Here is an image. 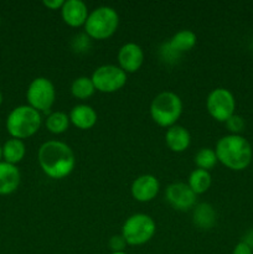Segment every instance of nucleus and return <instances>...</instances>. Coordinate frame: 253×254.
Segmentation results:
<instances>
[{
	"mask_svg": "<svg viewBox=\"0 0 253 254\" xmlns=\"http://www.w3.org/2000/svg\"><path fill=\"white\" fill-rule=\"evenodd\" d=\"M40 168L49 178L61 180L76 166V156L71 146L60 140L45 141L37 153Z\"/></svg>",
	"mask_w": 253,
	"mask_h": 254,
	"instance_id": "1",
	"label": "nucleus"
},
{
	"mask_svg": "<svg viewBox=\"0 0 253 254\" xmlns=\"http://www.w3.org/2000/svg\"><path fill=\"white\" fill-rule=\"evenodd\" d=\"M216 156L222 165L233 171H242L250 166L253 151L250 141L236 134L222 136L216 144Z\"/></svg>",
	"mask_w": 253,
	"mask_h": 254,
	"instance_id": "2",
	"label": "nucleus"
},
{
	"mask_svg": "<svg viewBox=\"0 0 253 254\" xmlns=\"http://www.w3.org/2000/svg\"><path fill=\"white\" fill-rule=\"evenodd\" d=\"M181 113H183V101L174 92H161L151 101V119L163 128H170L175 126L181 117Z\"/></svg>",
	"mask_w": 253,
	"mask_h": 254,
	"instance_id": "3",
	"label": "nucleus"
},
{
	"mask_svg": "<svg viewBox=\"0 0 253 254\" xmlns=\"http://www.w3.org/2000/svg\"><path fill=\"white\" fill-rule=\"evenodd\" d=\"M41 127V114L30 106H19L10 112L6 129L15 139H26L34 135Z\"/></svg>",
	"mask_w": 253,
	"mask_h": 254,
	"instance_id": "4",
	"label": "nucleus"
},
{
	"mask_svg": "<svg viewBox=\"0 0 253 254\" xmlns=\"http://www.w3.org/2000/svg\"><path fill=\"white\" fill-rule=\"evenodd\" d=\"M119 15L111 6H98L89 12L84 24L87 36L94 40H106L117 31Z\"/></svg>",
	"mask_w": 253,
	"mask_h": 254,
	"instance_id": "5",
	"label": "nucleus"
},
{
	"mask_svg": "<svg viewBox=\"0 0 253 254\" xmlns=\"http://www.w3.org/2000/svg\"><path fill=\"white\" fill-rule=\"evenodd\" d=\"M155 221L145 213H134L126 220L122 227V237L126 245L141 246L155 235Z\"/></svg>",
	"mask_w": 253,
	"mask_h": 254,
	"instance_id": "6",
	"label": "nucleus"
},
{
	"mask_svg": "<svg viewBox=\"0 0 253 254\" xmlns=\"http://www.w3.org/2000/svg\"><path fill=\"white\" fill-rule=\"evenodd\" d=\"M29 106L37 112L46 113L52 108L56 99V89L54 83L46 77H36L29 84L26 92Z\"/></svg>",
	"mask_w": 253,
	"mask_h": 254,
	"instance_id": "7",
	"label": "nucleus"
},
{
	"mask_svg": "<svg viewBox=\"0 0 253 254\" xmlns=\"http://www.w3.org/2000/svg\"><path fill=\"white\" fill-rule=\"evenodd\" d=\"M206 108L215 121L226 123L235 114V96L230 89L223 87L212 89L206 99Z\"/></svg>",
	"mask_w": 253,
	"mask_h": 254,
	"instance_id": "8",
	"label": "nucleus"
},
{
	"mask_svg": "<svg viewBox=\"0 0 253 254\" xmlns=\"http://www.w3.org/2000/svg\"><path fill=\"white\" fill-rule=\"evenodd\" d=\"M92 82L96 91L102 93H114L123 88L126 83V73L116 64H103L94 69Z\"/></svg>",
	"mask_w": 253,
	"mask_h": 254,
	"instance_id": "9",
	"label": "nucleus"
},
{
	"mask_svg": "<svg viewBox=\"0 0 253 254\" xmlns=\"http://www.w3.org/2000/svg\"><path fill=\"white\" fill-rule=\"evenodd\" d=\"M166 201L179 211H188L196 203V193L185 183H174L165 191Z\"/></svg>",
	"mask_w": 253,
	"mask_h": 254,
	"instance_id": "10",
	"label": "nucleus"
},
{
	"mask_svg": "<svg viewBox=\"0 0 253 254\" xmlns=\"http://www.w3.org/2000/svg\"><path fill=\"white\" fill-rule=\"evenodd\" d=\"M160 190V183L150 174L138 176L131 184V196L139 202H149L154 200Z\"/></svg>",
	"mask_w": 253,
	"mask_h": 254,
	"instance_id": "11",
	"label": "nucleus"
},
{
	"mask_svg": "<svg viewBox=\"0 0 253 254\" xmlns=\"http://www.w3.org/2000/svg\"><path fill=\"white\" fill-rule=\"evenodd\" d=\"M144 62V52L135 42L124 44L119 49L118 64L126 73H134L141 67Z\"/></svg>",
	"mask_w": 253,
	"mask_h": 254,
	"instance_id": "12",
	"label": "nucleus"
},
{
	"mask_svg": "<svg viewBox=\"0 0 253 254\" xmlns=\"http://www.w3.org/2000/svg\"><path fill=\"white\" fill-rule=\"evenodd\" d=\"M89 11L82 0H67L61 7V16L68 26L78 27L86 24Z\"/></svg>",
	"mask_w": 253,
	"mask_h": 254,
	"instance_id": "13",
	"label": "nucleus"
},
{
	"mask_svg": "<svg viewBox=\"0 0 253 254\" xmlns=\"http://www.w3.org/2000/svg\"><path fill=\"white\" fill-rule=\"evenodd\" d=\"M69 122L82 130H87L96 126L97 112L88 104H77L71 109L68 114Z\"/></svg>",
	"mask_w": 253,
	"mask_h": 254,
	"instance_id": "14",
	"label": "nucleus"
},
{
	"mask_svg": "<svg viewBox=\"0 0 253 254\" xmlns=\"http://www.w3.org/2000/svg\"><path fill=\"white\" fill-rule=\"evenodd\" d=\"M166 145L169 146L171 151L175 153H183L190 146L191 135L186 128L183 126H175L168 128L165 133Z\"/></svg>",
	"mask_w": 253,
	"mask_h": 254,
	"instance_id": "15",
	"label": "nucleus"
},
{
	"mask_svg": "<svg viewBox=\"0 0 253 254\" xmlns=\"http://www.w3.org/2000/svg\"><path fill=\"white\" fill-rule=\"evenodd\" d=\"M196 42H197V37L195 32L191 30H180L174 34L173 37L168 42H165V45L174 55L180 57L181 54L192 50Z\"/></svg>",
	"mask_w": 253,
	"mask_h": 254,
	"instance_id": "16",
	"label": "nucleus"
},
{
	"mask_svg": "<svg viewBox=\"0 0 253 254\" xmlns=\"http://www.w3.org/2000/svg\"><path fill=\"white\" fill-rule=\"evenodd\" d=\"M20 171L12 164L0 163V195L14 192L20 185Z\"/></svg>",
	"mask_w": 253,
	"mask_h": 254,
	"instance_id": "17",
	"label": "nucleus"
},
{
	"mask_svg": "<svg viewBox=\"0 0 253 254\" xmlns=\"http://www.w3.org/2000/svg\"><path fill=\"white\" fill-rule=\"evenodd\" d=\"M217 220V213L215 208L210 203H200V205L193 207L192 221L193 225L197 226L201 230H210L216 225Z\"/></svg>",
	"mask_w": 253,
	"mask_h": 254,
	"instance_id": "18",
	"label": "nucleus"
},
{
	"mask_svg": "<svg viewBox=\"0 0 253 254\" xmlns=\"http://www.w3.org/2000/svg\"><path fill=\"white\" fill-rule=\"evenodd\" d=\"M26 149H25V144L20 139H10L2 146V156H4L5 161L9 164L20 163L24 159Z\"/></svg>",
	"mask_w": 253,
	"mask_h": 254,
	"instance_id": "19",
	"label": "nucleus"
},
{
	"mask_svg": "<svg viewBox=\"0 0 253 254\" xmlns=\"http://www.w3.org/2000/svg\"><path fill=\"white\" fill-rule=\"evenodd\" d=\"M188 185L196 195L205 193L211 186V175L208 171L202 169H195L189 176Z\"/></svg>",
	"mask_w": 253,
	"mask_h": 254,
	"instance_id": "20",
	"label": "nucleus"
},
{
	"mask_svg": "<svg viewBox=\"0 0 253 254\" xmlns=\"http://www.w3.org/2000/svg\"><path fill=\"white\" fill-rule=\"evenodd\" d=\"M96 92L94 84L92 82L91 77L81 76L77 77L71 84V93L72 96L78 99H87L93 96Z\"/></svg>",
	"mask_w": 253,
	"mask_h": 254,
	"instance_id": "21",
	"label": "nucleus"
},
{
	"mask_svg": "<svg viewBox=\"0 0 253 254\" xmlns=\"http://www.w3.org/2000/svg\"><path fill=\"white\" fill-rule=\"evenodd\" d=\"M69 117L63 112H52L46 119V128L54 134H62L68 129Z\"/></svg>",
	"mask_w": 253,
	"mask_h": 254,
	"instance_id": "22",
	"label": "nucleus"
},
{
	"mask_svg": "<svg viewBox=\"0 0 253 254\" xmlns=\"http://www.w3.org/2000/svg\"><path fill=\"white\" fill-rule=\"evenodd\" d=\"M217 156H216L215 149L211 148H202L196 153L195 155V164L197 169H202V170H211L215 168L217 164Z\"/></svg>",
	"mask_w": 253,
	"mask_h": 254,
	"instance_id": "23",
	"label": "nucleus"
},
{
	"mask_svg": "<svg viewBox=\"0 0 253 254\" xmlns=\"http://www.w3.org/2000/svg\"><path fill=\"white\" fill-rule=\"evenodd\" d=\"M226 127H227L228 130L231 131V134H236V135H240V133H242L245 130L246 122L238 114H233L227 122H226Z\"/></svg>",
	"mask_w": 253,
	"mask_h": 254,
	"instance_id": "24",
	"label": "nucleus"
},
{
	"mask_svg": "<svg viewBox=\"0 0 253 254\" xmlns=\"http://www.w3.org/2000/svg\"><path fill=\"white\" fill-rule=\"evenodd\" d=\"M126 241L122 236H113L109 241V247L114 252H123L124 247H126Z\"/></svg>",
	"mask_w": 253,
	"mask_h": 254,
	"instance_id": "25",
	"label": "nucleus"
},
{
	"mask_svg": "<svg viewBox=\"0 0 253 254\" xmlns=\"http://www.w3.org/2000/svg\"><path fill=\"white\" fill-rule=\"evenodd\" d=\"M232 254H253V251L247 243H245L242 241V242L237 243V245L235 246V248H233L232 251Z\"/></svg>",
	"mask_w": 253,
	"mask_h": 254,
	"instance_id": "26",
	"label": "nucleus"
},
{
	"mask_svg": "<svg viewBox=\"0 0 253 254\" xmlns=\"http://www.w3.org/2000/svg\"><path fill=\"white\" fill-rule=\"evenodd\" d=\"M63 0H44L42 4L47 7V9H51V10H57L63 6Z\"/></svg>",
	"mask_w": 253,
	"mask_h": 254,
	"instance_id": "27",
	"label": "nucleus"
},
{
	"mask_svg": "<svg viewBox=\"0 0 253 254\" xmlns=\"http://www.w3.org/2000/svg\"><path fill=\"white\" fill-rule=\"evenodd\" d=\"M245 243H247L248 246H250L251 248H252L253 251V230L250 231V232L247 233V236L245 237V241H243Z\"/></svg>",
	"mask_w": 253,
	"mask_h": 254,
	"instance_id": "28",
	"label": "nucleus"
},
{
	"mask_svg": "<svg viewBox=\"0 0 253 254\" xmlns=\"http://www.w3.org/2000/svg\"><path fill=\"white\" fill-rule=\"evenodd\" d=\"M1 156H2V148L0 146V159H1Z\"/></svg>",
	"mask_w": 253,
	"mask_h": 254,
	"instance_id": "29",
	"label": "nucleus"
},
{
	"mask_svg": "<svg viewBox=\"0 0 253 254\" xmlns=\"http://www.w3.org/2000/svg\"><path fill=\"white\" fill-rule=\"evenodd\" d=\"M112 254H126V252H114V253H112Z\"/></svg>",
	"mask_w": 253,
	"mask_h": 254,
	"instance_id": "30",
	"label": "nucleus"
},
{
	"mask_svg": "<svg viewBox=\"0 0 253 254\" xmlns=\"http://www.w3.org/2000/svg\"><path fill=\"white\" fill-rule=\"evenodd\" d=\"M1 99H2V97H1V93H0V104H1Z\"/></svg>",
	"mask_w": 253,
	"mask_h": 254,
	"instance_id": "31",
	"label": "nucleus"
},
{
	"mask_svg": "<svg viewBox=\"0 0 253 254\" xmlns=\"http://www.w3.org/2000/svg\"><path fill=\"white\" fill-rule=\"evenodd\" d=\"M0 22H1V20H0Z\"/></svg>",
	"mask_w": 253,
	"mask_h": 254,
	"instance_id": "32",
	"label": "nucleus"
}]
</instances>
